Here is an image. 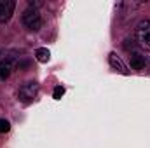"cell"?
<instances>
[{"instance_id":"1","label":"cell","mask_w":150,"mask_h":148,"mask_svg":"<svg viewBox=\"0 0 150 148\" xmlns=\"http://www.w3.org/2000/svg\"><path fill=\"white\" fill-rule=\"evenodd\" d=\"M134 38H136V44L143 51L150 52V19H143L138 23L136 32H134Z\"/></svg>"},{"instance_id":"2","label":"cell","mask_w":150,"mask_h":148,"mask_svg":"<svg viewBox=\"0 0 150 148\" xmlns=\"http://www.w3.org/2000/svg\"><path fill=\"white\" fill-rule=\"evenodd\" d=\"M23 25L30 30V32H38L42 26V18L38 14L37 9H26L23 12Z\"/></svg>"},{"instance_id":"3","label":"cell","mask_w":150,"mask_h":148,"mask_svg":"<svg viewBox=\"0 0 150 148\" xmlns=\"http://www.w3.org/2000/svg\"><path fill=\"white\" fill-rule=\"evenodd\" d=\"M37 94H38V84L37 82H26L18 91V98L23 103H32L37 98Z\"/></svg>"},{"instance_id":"4","label":"cell","mask_w":150,"mask_h":148,"mask_svg":"<svg viewBox=\"0 0 150 148\" xmlns=\"http://www.w3.org/2000/svg\"><path fill=\"white\" fill-rule=\"evenodd\" d=\"M16 9V2L14 0H0V23H7Z\"/></svg>"},{"instance_id":"5","label":"cell","mask_w":150,"mask_h":148,"mask_svg":"<svg viewBox=\"0 0 150 148\" xmlns=\"http://www.w3.org/2000/svg\"><path fill=\"white\" fill-rule=\"evenodd\" d=\"M14 66H16V59L14 58H5L2 63H0V80H5V78H9V75L12 73V70H14Z\"/></svg>"},{"instance_id":"6","label":"cell","mask_w":150,"mask_h":148,"mask_svg":"<svg viewBox=\"0 0 150 148\" xmlns=\"http://www.w3.org/2000/svg\"><path fill=\"white\" fill-rule=\"evenodd\" d=\"M129 65H131L133 70H143L145 65H147V58L142 56L140 52H131V56H129Z\"/></svg>"},{"instance_id":"7","label":"cell","mask_w":150,"mask_h":148,"mask_svg":"<svg viewBox=\"0 0 150 148\" xmlns=\"http://www.w3.org/2000/svg\"><path fill=\"white\" fill-rule=\"evenodd\" d=\"M108 63H110V66H112L113 70H117V72H120V73L127 75V70H126L124 63L120 61V58H119L115 52H110V56H108Z\"/></svg>"},{"instance_id":"8","label":"cell","mask_w":150,"mask_h":148,"mask_svg":"<svg viewBox=\"0 0 150 148\" xmlns=\"http://www.w3.org/2000/svg\"><path fill=\"white\" fill-rule=\"evenodd\" d=\"M35 58H37V61H40V63H47L51 59V52L45 47H40V49L35 51Z\"/></svg>"},{"instance_id":"9","label":"cell","mask_w":150,"mask_h":148,"mask_svg":"<svg viewBox=\"0 0 150 148\" xmlns=\"http://www.w3.org/2000/svg\"><path fill=\"white\" fill-rule=\"evenodd\" d=\"M65 94V89L61 87V85H58V87H54V92H52V96H54V99H61V96Z\"/></svg>"},{"instance_id":"10","label":"cell","mask_w":150,"mask_h":148,"mask_svg":"<svg viewBox=\"0 0 150 148\" xmlns=\"http://www.w3.org/2000/svg\"><path fill=\"white\" fill-rule=\"evenodd\" d=\"M11 129V124H9V120H5V118H0V132H7Z\"/></svg>"},{"instance_id":"11","label":"cell","mask_w":150,"mask_h":148,"mask_svg":"<svg viewBox=\"0 0 150 148\" xmlns=\"http://www.w3.org/2000/svg\"><path fill=\"white\" fill-rule=\"evenodd\" d=\"M133 45H134V44H133V40H131V38H126V40H124V49H126V51L133 49Z\"/></svg>"}]
</instances>
